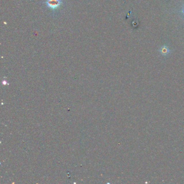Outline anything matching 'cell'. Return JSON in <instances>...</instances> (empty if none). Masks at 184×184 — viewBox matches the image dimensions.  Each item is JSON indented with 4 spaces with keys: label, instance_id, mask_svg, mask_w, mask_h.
<instances>
[{
    "label": "cell",
    "instance_id": "obj_1",
    "mask_svg": "<svg viewBox=\"0 0 184 184\" xmlns=\"http://www.w3.org/2000/svg\"><path fill=\"white\" fill-rule=\"evenodd\" d=\"M45 4L48 8L56 10L60 8L62 4V1L61 0H47L45 2Z\"/></svg>",
    "mask_w": 184,
    "mask_h": 184
},
{
    "label": "cell",
    "instance_id": "obj_2",
    "mask_svg": "<svg viewBox=\"0 0 184 184\" xmlns=\"http://www.w3.org/2000/svg\"><path fill=\"white\" fill-rule=\"evenodd\" d=\"M160 52H161L162 54H163L164 55H166L170 53V50L166 46H164L160 49Z\"/></svg>",
    "mask_w": 184,
    "mask_h": 184
},
{
    "label": "cell",
    "instance_id": "obj_3",
    "mask_svg": "<svg viewBox=\"0 0 184 184\" xmlns=\"http://www.w3.org/2000/svg\"><path fill=\"white\" fill-rule=\"evenodd\" d=\"M180 12H181V13H183V14H184V7L183 9V10H181V11Z\"/></svg>",
    "mask_w": 184,
    "mask_h": 184
}]
</instances>
